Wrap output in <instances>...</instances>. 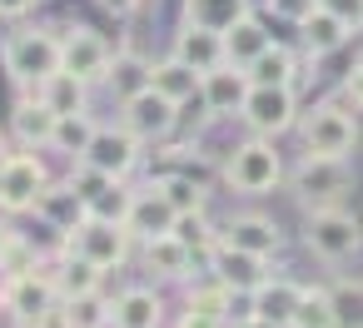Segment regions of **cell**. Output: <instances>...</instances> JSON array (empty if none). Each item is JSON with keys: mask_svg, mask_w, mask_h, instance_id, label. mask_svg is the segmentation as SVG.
<instances>
[{"mask_svg": "<svg viewBox=\"0 0 363 328\" xmlns=\"http://www.w3.org/2000/svg\"><path fill=\"white\" fill-rule=\"evenodd\" d=\"M229 328H279V323H264L254 313H239V318H229Z\"/></svg>", "mask_w": 363, "mask_h": 328, "instance_id": "bcb514c9", "label": "cell"}, {"mask_svg": "<svg viewBox=\"0 0 363 328\" xmlns=\"http://www.w3.org/2000/svg\"><path fill=\"white\" fill-rule=\"evenodd\" d=\"M35 11V0H0V21H26Z\"/></svg>", "mask_w": 363, "mask_h": 328, "instance_id": "ee69618b", "label": "cell"}, {"mask_svg": "<svg viewBox=\"0 0 363 328\" xmlns=\"http://www.w3.org/2000/svg\"><path fill=\"white\" fill-rule=\"evenodd\" d=\"M343 105H348L353 115H363V65H353V70L343 75Z\"/></svg>", "mask_w": 363, "mask_h": 328, "instance_id": "b9f144b4", "label": "cell"}, {"mask_svg": "<svg viewBox=\"0 0 363 328\" xmlns=\"http://www.w3.org/2000/svg\"><path fill=\"white\" fill-rule=\"evenodd\" d=\"M289 189L303 209H338L353 194V164L348 159H323V154H303L289 169Z\"/></svg>", "mask_w": 363, "mask_h": 328, "instance_id": "277c9868", "label": "cell"}, {"mask_svg": "<svg viewBox=\"0 0 363 328\" xmlns=\"http://www.w3.org/2000/svg\"><path fill=\"white\" fill-rule=\"evenodd\" d=\"M60 303H65V298H60V288H55V278H50L45 259H40V268H30V273H21V278H6V283H0V308L11 313V323H16V328L55 323Z\"/></svg>", "mask_w": 363, "mask_h": 328, "instance_id": "5b68a950", "label": "cell"}, {"mask_svg": "<svg viewBox=\"0 0 363 328\" xmlns=\"http://www.w3.org/2000/svg\"><path fill=\"white\" fill-rule=\"evenodd\" d=\"M6 154H11V149H6V135H0V159H6Z\"/></svg>", "mask_w": 363, "mask_h": 328, "instance_id": "c3c4849f", "label": "cell"}, {"mask_svg": "<svg viewBox=\"0 0 363 328\" xmlns=\"http://www.w3.org/2000/svg\"><path fill=\"white\" fill-rule=\"evenodd\" d=\"M289 328H338V318H333V293H328V288L303 283V298H298V308H294V323H289Z\"/></svg>", "mask_w": 363, "mask_h": 328, "instance_id": "d590c367", "label": "cell"}, {"mask_svg": "<svg viewBox=\"0 0 363 328\" xmlns=\"http://www.w3.org/2000/svg\"><path fill=\"white\" fill-rule=\"evenodd\" d=\"M169 55H179V60L194 65L199 75L229 65V60H224V35H219V30H204V26H189V21H184V30L174 35V50H169Z\"/></svg>", "mask_w": 363, "mask_h": 328, "instance_id": "cb8c5ba5", "label": "cell"}, {"mask_svg": "<svg viewBox=\"0 0 363 328\" xmlns=\"http://www.w3.org/2000/svg\"><path fill=\"white\" fill-rule=\"evenodd\" d=\"M244 16H254L249 11V0H184V21L189 26H204V30H229V26H239Z\"/></svg>", "mask_w": 363, "mask_h": 328, "instance_id": "83f0119b", "label": "cell"}, {"mask_svg": "<svg viewBox=\"0 0 363 328\" xmlns=\"http://www.w3.org/2000/svg\"><path fill=\"white\" fill-rule=\"evenodd\" d=\"M234 298L239 293H229L209 268H204V278H194L189 288H184V313H209V318H234Z\"/></svg>", "mask_w": 363, "mask_h": 328, "instance_id": "4316f807", "label": "cell"}, {"mask_svg": "<svg viewBox=\"0 0 363 328\" xmlns=\"http://www.w3.org/2000/svg\"><path fill=\"white\" fill-rule=\"evenodd\" d=\"M313 6H318V0H269V11H274L279 21H289V26H298Z\"/></svg>", "mask_w": 363, "mask_h": 328, "instance_id": "60d3db41", "label": "cell"}, {"mask_svg": "<svg viewBox=\"0 0 363 328\" xmlns=\"http://www.w3.org/2000/svg\"><path fill=\"white\" fill-rule=\"evenodd\" d=\"M45 229H55L60 239L65 234H75L85 219H90V204H85V194L70 184V179H50L45 189H40V199H35V209H30Z\"/></svg>", "mask_w": 363, "mask_h": 328, "instance_id": "5bb4252c", "label": "cell"}, {"mask_svg": "<svg viewBox=\"0 0 363 328\" xmlns=\"http://www.w3.org/2000/svg\"><path fill=\"white\" fill-rule=\"evenodd\" d=\"M0 283H6V278H0Z\"/></svg>", "mask_w": 363, "mask_h": 328, "instance_id": "f907efd6", "label": "cell"}, {"mask_svg": "<svg viewBox=\"0 0 363 328\" xmlns=\"http://www.w3.org/2000/svg\"><path fill=\"white\" fill-rule=\"evenodd\" d=\"M199 70L194 65H184L179 55H164V60H155L150 65V85L164 95V100H174V105H189L194 95H199Z\"/></svg>", "mask_w": 363, "mask_h": 328, "instance_id": "484cf974", "label": "cell"}, {"mask_svg": "<svg viewBox=\"0 0 363 328\" xmlns=\"http://www.w3.org/2000/svg\"><path fill=\"white\" fill-rule=\"evenodd\" d=\"M45 268H50L60 298H85V293H100L105 288V268L90 264V259H80V254H65L60 249L55 259H45Z\"/></svg>", "mask_w": 363, "mask_h": 328, "instance_id": "603a6c76", "label": "cell"}, {"mask_svg": "<svg viewBox=\"0 0 363 328\" xmlns=\"http://www.w3.org/2000/svg\"><path fill=\"white\" fill-rule=\"evenodd\" d=\"M174 204L164 199V189L150 179L145 189H135V204H130V219H125V229L145 244V239H160V234H174Z\"/></svg>", "mask_w": 363, "mask_h": 328, "instance_id": "ac0fdd59", "label": "cell"}, {"mask_svg": "<svg viewBox=\"0 0 363 328\" xmlns=\"http://www.w3.org/2000/svg\"><path fill=\"white\" fill-rule=\"evenodd\" d=\"M264 45H269V30H264V21H259V16H244L239 26H229V30H224V60H229V65H239V70H244Z\"/></svg>", "mask_w": 363, "mask_h": 328, "instance_id": "f546056e", "label": "cell"}, {"mask_svg": "<svg viewBox=\"0 0 363 328\" xmlns=\"http://www.w3.org/2000/svg\"><path fill=\"white\" fill-rule=\"evenodd\" d=\"M40 100H45L55 115H80V110H90V85H85L80 75H70V70H55V75L40 85Z\"/></svg>", "mask_w": 363, "mask_h": 328, "instance_id": "f1b7e54d", "label": "cell"}, {"mask_svg": "<svg viewBox=\"0 0 363 328\" xmlns=\"http://www.w3.org/2000/svg\"><path fill=\"white\" fill-rule=\"evenodd\" d=\"M244 75H249V85H289V90H294L303 70H298V55H294L289 45H274V40H269V45L244 65Z\"/></svg>", "mask_w": 363, "mask_h": 328, "instance_id": "d4e9b609", "label": "cell"}, {"mask_svg": "<svg viewBox=\"0 0 363 328\" xmlns=\"http://www.w3.org/2000/svg\"><path fill=\"white\" fill-rule=\"evenodd\" d=\"M55 328H110V298L105 293L65 298L60 313H55Z\"/></svg>", "mask_w": 363, "mask_h": 328, "instance_id": "d6a6232c", "label": "cell"}, {"mask_svg": "<svg viewBox=\"0 0 363 328\" xmlns=\"http://www.w3.org/2000/svg\"><path fill=\"white\" fill-rule=\"evenodd\" d=\"M328 293H333V318H338V328H363V283L343 278V283H328Z\"/></svg>", "mask_w": 363, "mask_h": 328, "instance_id": "74e56055", "label": "cell"}, {"mask_svg": "<svg viewBox=\"0 0 363 328\" xmlns=\"http://www.w3.org/2000/svg\"><path fill=\"white\" fill-rule=\"evenodd\" d=\"M224 184H229L234 194H244V199L274 194V189L284 184V159H279L274 140H264V135L239 140V145L229 149V159H224Z\"/></svg>", "mask_w": 363, "mask_h": 328, "instance_id": "3957f363", "label": "cell"}, {"mask_svg": "<svg viewBox=\"0 0 363 328\" xmlns=\"http://www.w3.org/2000/svg\"><path fill=\"white\" fill-rule=\"evenodd\" d=\"M120 125H125L140 145H164V140L174 135V125H179V105H174V100H164V95L150 85V90H140V95H130V100H125Z\"/></svg>", "mask_w": 363, "mask_h": 328, "instance_id": "30bf717a", "label": "cell"}, {"mask_svg": "<svg viewBox=\"0 0 363 328\" xmlns=\"http://www.w3.org/2000/svg\"><path fill=\"white\" fill-rule=\"evenodd\" d=\"M110 328H164V298L150 283H130L110 298Z\"/></svg>", "mask_w": 363, "mask_h": 328, "instance_id": "2e32d148", "label": "cell"}, {"mask_svg": "<svg viewBox=\"0 0 363 328\" xmlns=\"http://www.w3.org/2000/svg\"><path fill=\"white\" fill-rule=\"evenodd\" d=\"M298 140H303V154L353 159V149H358V115L343 100H323V105L298 115Z\"/></svg>", "mask_w": 363, "mask_h": 328, "instance_id": "7a4b0ae2", "label": "cell"}, {"mask_svg": "<svg viewBox=\"0 0 363 328\" xmlns=\"http://www.w3.org/2000/svg\"><path fill=\"white\" fill-rule=\"evenodd\" d=\"M174 239H179V244H184V249H189V254H194L199 264H204V259L214 254V244H219L224 234H219V229L209 224V214H179V219H174Z\"/></svg>", "mask_w": 363, "mask_h": 328, "instance_id": "e575fe53", "label": "cell"}, {"mask_svg": "<svg viewBox=\"0 0 363 328\" xmlns=\"http://www.w3.org/2000/svg\"><path fill=\"white\" fill-rule=\"evenodd\" d=\"M130 204H135V189L125 179H110L95 199H90V219H105V224H125L130 219Z\"/></svg>", "mask_w": 363, "mask_h": 328, "instance_id": "8d00e7d4", "label": "cell"}, {"mask_svg": "<svg viewBox=\"0 0 363 328\" xmlns=\"http://www.w3.org/2000/svg\"><path fill=\"white\" fill-rule=\"evenodd\" d=\"M30 268H40L35 244H30L26 234H11V244L0 249V278H21V273H30Z\"/></svg>", "mask_w": 363, "mask_h": 328, "instance_id": "f35d334b", "label": "cell"}, {"mask_svg": "<svg viewBox=\"0 0 363 328\" xmlns=\"http://www.w3.org/2000/svg\"><path fill=\"white\" fill-rule=\"evenodd\" d=\"M140 264H145L155 278H174V283H189V278L199 273V259H194L174 234L145 239V244H140Z\"/></svg>", "mask_w": 363, "mask_h": 328, "instance_id": "d6986e66", "label": "cell"}, {"mask_svg": "<svg viewBox=\"0 0 363 328\" xmlns=\"http://www.w3.org/2000/svg\"><path fill=\"white\" fill-rule=\"evenodd\" d=\"M45 184H50L45 159L35 149H11L0 159V214H30Z\"/></svg>", "mask_w": 363, "mask_h": 328, "instance_id": "52a82bcc", "label": "cell"}, {"mask_svg": "<svg viewBox=\"0 0 363 328\" xmlns=\"http://www.w3.org/2000/svg\"><path fill=\"white\" fill-rule=\"evenodd\" d=\"M60 55H65V70L80 75L85 85H105V75H110V65H115L110 40H105L100 30H90V26H65Z\"/></svg>", "mask_w": 363, "mask_h": 328, "instance_id": "8fae6325", "label": "cell"}, {"mask_svg": "<svg viewBox=\"0 0 363 328\" xmlns=\"http://www.w3.org/2000/svg\"><path fill=\"white\" fill-rule=\"evenodd\" d=\"M55 110L40 100V95H26L16 110H11V135L21 149H50V135H55Z\"/></svg>", "mask_w": 363, "mask_h": 328, "instance_id": "7402d4cb", "label": "cell"}, {"mask_svg": "<svg viewBox=\"0 0 363 328\" xmlns=\"http://www.w3.org/2000/svg\"><path fill=\"white\" fill-rule=\"evenodd\" d=\"M204 268H209V273H214V278H219V283H224L229 293H239V298H249V293H254V288H259V283H264V278L274 273L264 254L234 249V244H224V239L214 244V254L204 259Z\"/></svg>", "mask_w": 363, "mask_h": 328, "instance_id": "4fadbf2b", "label": "cell"}, {"mask_svg": "<svg viewBox=\"0 0 363 328\" xmlns=\"http://www.w3.org/2000/svg\"><path fill=\"white\" fill-rule=\"evenodd\" d=\"M219 234H224V244L249 249V254H264V259H274L284 249V229L269 214H234L229 224H219Z\"/></svg>", "mask_w": 363, "mask_h": 328, "instance_id": "ffe728a7", "label": "cell"}, {"mask_svg": "<svg viewBox=\"0 0 363 328\" xmlns=\"http://www.w3.org/2000/svg\"><path fill=\"white\" fill-rule=\"evenodd\" d=\"M174 328H229V318H209V313H179Z\"/></svg>", "mask_w": 363, "mask_h": 328, "instance_id": "7bdbcfd3", "label": "cell"}, {"mask_svg": "<svg viewBox=\"0 0 363 328\" xmlns=\"http://www.w3.org/2000/svg\"><path fill=\"white\" fill-rule=\"evenodd\" d=\"M328 16H338L348 30H363V0H318Z\"/></svg>", "mask_w": 363, "mask_h": 328, "instance_id": "ab89813d", "label": "cell"}, {"mask_svg": "<svg viewBox=\"0 0 363 328\" xmlns=\"http://www.w3.org/2000/svg\"><path fill=\"white\" fill-rule=\"evenodd\" d=\"M11 234H16V229H11L6 219H0V249H6V244H11Z\"/></svg>", "mask_w": 363, "mask_h": 328, "instance_id": "7dc6e473", "label": "cell"}, {"mask_svg": "<svg viewBox=\"0 0 363 328\" xmlns=\"http://www.w3.org/2000/svg\"><path fill=\"white\" fill-rule=\"evenodd\" d=\"M140 159H145V145H140L125 125H100L80 164L100 169V174H110V179H130V174L140 169Z\"/></svg>", "mask_w": 363, "mask_h": 328, "instance_id": "7c38bea8", "label": "cell"}, {"mask_svg": "<svg viewBox=\"0 0 363 328\" xmlns=\"http://www.w3.org/2000/svg\"><path fill=\"white\" fill-rule=\"evenodd\" d=\"M65 254H80V259H90V264H100L105 273H115L125 259H130V249H135V234L125 229V224H105V219H85L75 234H65V244H60Z\"/></svg>", "mask_w": 363, "mask_h": 328, "instance_id": "9c48e42d", "label": "cell"}, {"mask_svg": "<svg viewBox=\"0 0 363 328\" xmlns=\"http://www.w3.org/2000/svg\"><path fill=\"white\" fill-rule=\"evenodd\" d=\"M40 328H55V323H40Z\"/></svg>", "mask_w": 363, "mask_h": 328, "instance_id": "681fc988", "label": "cell"}, {"mask_svg": "<svg viewBox=\"0 0 363 328\" xmlns=\"http://www.w3.org/2000/svg\"><path fill=\"white\" fill-rule=\"evenodd\" d=\"M150 65L155 60H140L135 50H120L115 55V65H110V75H105V85L120 95V105L130 100V95H140V90H150Z\"/></svg>", "mask_w": 363, "mask_h": 328, "instance_id": "1f68e13d", "label": "cell"}, {"mask_svg": "<svg viewBox=\"0 0 363 328\" xmlns=\"http://www.w3.org/2000/svg\"><path fill=\"white\" fill-rule=\"evenodd\" d=\"M244 95H249V75L239 65H219V70H204L199 80V100L214 120H234L244 110Z\"/></svg>", "mask_w": 363, "mask_h": 328, "instance_id": "e0dca14e", "label": "cell"}, {"mask_svg": "<svg viewBox=\"0 0 363 328\" xmlns=\"http://www.w3.org/2000/svg\"><path fill=\"white\" fill-rule=\"evenodd\" d=\"M303 249H308L318 264H348V259L363 249V224H358V214H348L343 204H338V209H308V219H303Z\"/></svg>", "mask_w": 363, "mask_h": 328, "instance_id": "8992f818", "label": "cell"}, {"mask_svg": "<svg viewBox=\"0 0 363 328\" xmlns=\"http://www.w3.org/2000/svg\"><path fill=\"white\" fill-rule=\"evenodd\" d=\"M155 184L164 189V199L174 204V214H204V204H209V184L194 179V174H160Z\"/></svg>", "mask_w": 363, "mask_h": 328, "instance_id": "836d02e7", "label": "cell"}, {"mask_svg": "<svg viewBox=\"0 0 363 328\" xmlns=\"http://www.w3.org/2000/svg\"><path fill=\"white\" fill-rule=\"evenodd\" d=\"M239 120H244L249 135L274 140V135H284V130L298 125V95H294L289 85H249Z\"/></svg>", "mask_w": 363, "mask_h": 328, "instance_id": "ba28073f", "label": "cell"}, {"mask_svg": "<svg viewBox=\"0 0 363 328\" xmlns=\"http://www.w3.org/2000/svg\"><path fill=\"white\" fill-rule=\"evenodd\" d=\"M298 298H303V283H294V278H284V273H269V278L244 298V313H254V318H264V323L289 328V323H294Z\"/></svg>", "mask_w": 363, "mask_h": 328, "instance_id": "9a60e30c", "label": "cell"}, {"mask_svg": "<svg viewBox=\"0 0 363 328\" xmlns=\"http://www.w3.org/2000/svg\"><path fill=\"white\" fill-rule=\"evenodd\" d=\"M0 60H6L11 80L21 90H40L55 70H65V55H60V35L50 26H21L6 35L0 45Z\"/></svg>", "mask_w": 363, "mask_h": 328, "instance_id": "6da1fadb", "label": "cell"}, {"mask_svg": "<svg viewBox=\"0 0 363 328\" xmlns=\"http://www.w3.org/2000/svg\"><path fill=\"white\" fill-rule=\"evenodd\" d=\"M100 6H105V11H110L115 21H130V16H135V11L145 6V0H100Z\"/></svg>", "mask_w": 363, "mask_h": 328, "instance_id": "f6af8a7d", "label": "cell"}, {"mask_svg": "<svg viewBox=\"0 0 363 328\" xmlns=\"http://www.w3.org/2000/svg\"><path fill=\"white\" fill-rule=\"evenodd\" d=\"M294 30H298V45H303V55H308V60H323V55L343 50V45H348V35H353V30H348L338 16H328L323 6H313Z\"/></svg>", "mask_w": 363, "mask_h": 328, "instance_id": "44dd1931", "label": "cell"}, {"mask_svg": "<svg viewBox=\"0 0 363 328\" xmlns=\"http://www.w3.org/2000/svg\"><path fill=\"white\" fill-rule=\"evenodd\" d=\"M95 130H100V125L90 120V110H80V115H60V120H55V135H50V149L65 154V159H85Z\"/></svg>", "mask_w": 363, "mask_h": 328, "instance_id": "4dcf8cb0", "label": "cell"}]
</instances>
